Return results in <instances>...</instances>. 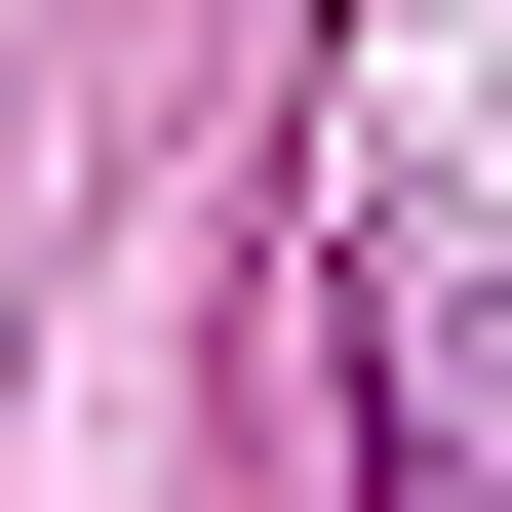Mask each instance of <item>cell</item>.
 Instances as JSON below:
<instances>
[]
</instances>
